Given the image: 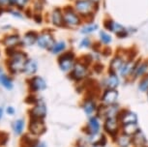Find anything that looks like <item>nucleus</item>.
<instances>
[{
  "label": "nucleus",
  "instance_id": "1",
  "mask_svg": "<svg viewBox=\"0 0 148 147\" xmlns=\"http://www.w3.org/2000/svg\"><path fill=\"white\" fill-rule=\"evenodd\" d=\"M103 25H104V29L111 33V34H114L118 39H126L138 31V29L135 28V27H126L110 18H106L104 23H103Z\"/></svg>",
  "mask_w": 148,
  "mask_h": 147
},
{
  "label": "nucleus",
  "instance_id": "2",
  "mask_svg": "<svg viewBox=\"0 0 148 147\" xmlns=\"http://www.w3.org/2000/svg\"><path fill=\"white\" fill-rule=\"evenodd\" d=\"M99 5L92 0H74L73 6L83 18V21H89L94 18L99 10Z\"/></svg>",
  "mask_w": 148,
  "mask_h": 147
},
{
  "label": "nucleus",
  "instance_id": "3",
  "mask_svg": "<svg viewBox=\"0 0 148 147\" xmlns=\"http://www.w3.org/2000/svg\"><path fill=\"white\" fill-rule=\"evenodd\" d=\"M91 67L77 58L72 71L68 74L69 79L77 83H82L91 77Z\"/></svg>",
  "mask_w": 148,
  "mask_h": 147
},
{
  "label": "nucleus",
  "instance_id": "4",
  "mask_svg": "<svg viewBox=\"0 0 148 147\" xmlns=\"http://www.w3.org/2000/svg\"><path fill=\"white\" fill-rule=\"evenodd\" d=\"M63 15L65 27L77 28V27H80L83 24V18L75 10L73 5H68V6H65L63 8Z\"/></svg>",
  "mask_w": 148,
  "mask_h": 147
},
{
  "label": "nucleus",
  "instance_id": "5",
  "mask_svg": "<svg viewBox=\"0 0 148 147\" xmlns=\"http://www.w3.org/2000/svg\"><path fill=\"white\" fill-rule=\"evenodd\" d=\"M98 97L99 95L89 93V95H86L82 99V103H80V107L86 117H90V116L97 114V110L100 104Z\"/></svg>",
  "mask_w": 148,
  "mask_h": 147
},
{
  "label": "nucleus",
  "instance_id": "6",
  "mask_svg": "<svg viewBox=\"0 0 148 147\" xmlns=\"http://www.w3.org/2000/svg\"><path fill=\"white\" fill-rule=\"evenodd\" d=\"M28 60L27 54L23 51H16L12 56H11L9 62H8V68L11 73L18 74L23 73L24 66H25L26 61Z\"/></svg>",
  "mask_w": 148,
  "mask_h": 147
},
{
  "label": "nucleus",
  "instance_id": "7",
  "mask_svg": "<svg viewBox=\"0 0 148 147\" xmlns=\"http://www.w3.org/2000/svg\"><path fill=\"white\" fill-rule=\"evenodd\" d=\"M77 58V55L74 51H66L63 52L62 54L58 55L57 58V63L59 66V69L63 73L68 75L70 72L72 71V69L74 68L75 64H76Z\"/></svg>",
  "mask_w": 148,
  "mask_h": 147
},
{
  "label": "nucleus",
  "instance_id": "8",
  "mask_svg": "<svg viewBox=\"0 0 148 147\" xmlns=\"http://www.w3.org/2000/svg\"><path fill=\"white\" fill-rule=\"evenodd\" d=\"M122 83V79L117 73L107 71V74L99 80V87L103 89H118Z\"/></svg>",
  "mask_w": 148,
  "mask_h": 147
},
{
  "label": "nucleus",
  "instance_id": "9",
  "mask_svg": "<svg viewBox=\"0 0 148 147\" xmlns=\"http://www.w3.org/2000/svg\"><path fill=\"white\" fill-rule=\"evenodd\" d=\"M84 135H97L103 133V120L98 115L87 117L84 127L82 130Z\"/></svg>",
  "mask_w": 148,
  "mask_h": 147
},
{
  "label": "nucleus",
  "instance_id": "10",
  "mask_svg": "<svg viewBox=\"0 0 148 147\" xmlns=\"http://www.w3.org/2000/svg\"><path fill=\"white\" fill-rule=\"evenodd\" d=\"M103 133L110 140H113L121 133V124L117 117L106 118L103 120Z\"/></svg>",
  "mask_w": 148,
  "mask_h": 147
},
{
  "label": "nucleus",
  "instance_id": "11",
  "mask_svg": "<svg viewBox=\"0 0 148 147\" xmlns=\"http://www.w3.org/2000/svg\"><path fill=\"white\" fill-rule=\"evenodd\" d=\"M131 51H116L112 56L110 57V62H108V70L110 72H113V73H119V71L121 70L123 65L125 64L128 57L130 56Z\"/></svg>",
  "mask_w": 148,
  "mask_h": 147
},
{
  "label": "nucleus",
  "instance_id": "12",
  "mask_svg": "<svg viewBox=\"0 0 148 147\" xmlns=\"http://www.w3.org/2000/svg\"><path fill=\"white\" fill-rule=\"evenodd\" d=\"M136 53H138V51H131L130 56L128 57V59L126 60L125 64L123 65L121 70L119 71L118 75L122 79V80L130 81L131 77H132V74L134 72V69H135V67H136V61H138V59Z\"/></svg>",
  "mask_w": 148,
  "mask_h": 147
},
{
  "label": "nucleus",
  "instance_id": "13",
  "mask_svg": "<svg viewBox=\"0 0 148 147\" xmlns=\"http://www.w3.org/2000/svg\"><path fill=\"white\" fill-rule=\"evenodd\" d=\"M120 93L118 89H103L100 91L99 103L104 106H111L119 103Z\"/></svg>",
  "mask_w": 148,
  "mask_h": 147
},
{
  "label": "nucleus",
  "instance_id": "14",
  "mask_svg": "<svg viewBox=\"0 0 148 147\" xmlns=\"http://www.w3.org/2000/svg\"><path fill=\"white\" fill-rule=\"evenodd\" d=\"M121 105L115 104L111 106H104L102 104H99V107L97 110V114L102 120L106 118H111V117H118V114L121 109Z\"/></svg>",
  "mask_w": 148,
  "mask_h": 147
},
{
  "label": "nucleus",
  "instance_id": "15",
  "mask_svg": "<svg viewBox=\"0 0 148 147\" xmlns=\"http://www.w3.org/2000/svg\"><path fill=\"white\" fill-rule=\"evenodd\" d=\"M148 74V58H141L138 57V61H136V67L134 69V72L131 77L130 81L136 82L141 77L147 76Z\"/></svg>",
  "mask_w": 148,
  "mask_h": 147
},
{
  "label": "nucleus",
  "instance_id": "16",
  "mask_svg": "<svg viewBox=\"0 0 148 147\" xmlns=\"http://www.w3.org/2000/svg\"><path fill=\"white\" fill-rule=\"evenodd\" d=\"M118 120L121 125L125 124H139L138 114L129 107H121L118 114Z\"/></svg>",
  "mask_w": 148,
  "mask_h": 147
},
{
  "label": "nucleus",
  "instance_id": "17",
  "mask_svg": "<svg viewBox=\"0 0 148 147\" xmlns=\"http://www.w3.org/2000/svg\"><path fill=\"white\" fill-rule=\"evenodd\" d=\"M55 43V38L53 36V33L49 30H44L41 33H39L38 39H37V46L42 49H47L51 48L52 45Z\"/></svg>",
  "mask_w": 148,
  "mask_h": 147
},
{
  "label": "nucleus",
  "instance_id": "18",
  "mask_svg": "<svg viewBox=\"0 0 148 147\" xmlns=\"http://www.w3.org/2000/svg\"><path fill=\"white\" fill-rule=\"evenodd\" d=\"M28 128H29L30 134L36 137H41L42 135H44L45 133L47 132V126H46V123H45L44 119L30 118Z\"/></svg>",
  "mask_w": 148,
  "mask_h": 147
},
{
  "label": "nucleus",
  "instance_id": "19",
  "mask_svg": "<svg viewBox=\"0 0 148 147\" xmlns=\"http://www.w3.org/2000/svg\"><path fill=\"white\" fill-rule=\"evenodd\" d=\"M47 81L40 76H33L28 80V87L32 93H38L47 89Z\"/></svg>",
  "mask_w": 148,
  "mask_h": 147
},
{
  "label": "nucleus",
  "instance_id": "20",
  "mask_svg": "<svg viewBox=\"0 0 148 147\" xmlns=\"http://www.w3.org/2000/svg\"><path fill=\"white\" fill-rule=\"evenodd\" d=\"M51 23L55 27L58 28H64L65 27V23H64V15L62 8H54L51 13Z\"/></svg>",
  "mask_w": 148,
  "mask_h": 147
},
{
  "label": "nucleus",
  "instance_id": "21",
  "mask_svg": "<svg viewBox=\"0 0 148 147\" xmlns=\"http://www.w3.org/2000/svg\"><path fill=\"white\" fill-rule=\"evenodd\" d=\"M47 114V106L44 102H39L38 104H36L35 106L30 109L29 115L30 118H35V119H45Z\"/></svg>",
  "mask_w": 148,
  "mask_h": 147
},
{
  "label": "nucleus",
  "instance_id": "22",
  "mask_svg": "<svg viewBox=\"0 0 148 147\" xmlns=\"http://www.w3.org/2000/svg\"><path fill=\"white\" fill-rule=\"evenodd\" d=\"M131 139H132L133 147H140V146L148 145V137L141 128L135 135L131 137Z\"/></svg>",
  "mask_w": 148,
  "mask_h": 147
},
{
  "label": "nucleus",
  "instance_id": "23",
  "mask_svg": "<svg viewBox=\"0 0 148 147\" xmlns=\"http://www.w3.org/2000/svg\"><path fill=\"white\" fill-rule=\"evenodd\" d=\"M99 30H100L99 24L93 21H85V23L79 27V33L84 36L94 34V33L98 32Z\"/></svg>",
  "mask_w": 148,
  "mask_h": 147
},
{
  "label": "nucleus",
  "instance_id": "24",
  "mask_svg": "<svg viewBox=\"0 0 148 147\" xmlns=\"http://www.w3.org/2000/svg\"><path fill=\"white\" fill-rule=\"evenodd\" d=\"M111 142L114 147H133L131 137L122 134V133H120L113 140H111Z\"/></svg>",
  "mask_w": 148,
  "mask_h": 147
},
{
  "label": "nucleus",
  "instance_id": "25",
  "mask_svg": "<svg viewBox=\"0 0 148 147\" xmlns=\"http://www.w3.org/2000/svg\"><path fill=\"white\" fill-rule=\"evenodd\" d=\"M98 40L102 46H110L112 44L113 38L111 33L107 31L106 29H101L98 31Z\"/></svg>",
  "mask_w": 148,
  "mask_h": 147
},
{
  "label": "nucleus",
  "instance_id": "26",
  "mask_svg": "<svg viewBox=\"0 0 148 147\" xmlns=\"http://www.w3.org/2000/svg\"><path fill=\"white\" fill-rule=\"evenodd\" d=\"M38 35H39V33L36 31H33V30H30V31L26 32L21 40L22 46H34L35 44L37 43Z\"/></svg>",
  "mask_w": 148,
  "mask_h": 147
},
{
  "label": "nucleus",
  "instance_id": "27",
  "mask_svg": "<svg viewBox=\"0 0 148 147\" xmlns=\"http://www.w3.org/2000/svg\"><path fill=\"white\" fill-rule=\"evenodd\" d=\"M67 43L65 41L61 40V41H55V43L52 45V46L49 49V52L54 55H60L63 52H65L67 51Z\"/></svg>",
  "mask_w": 148,
  "mask_h": 147
},
{
  "label": "nucleus",
  "instance_id": "28",
  "mask_svg": "<svg viewBox=\"0 0 148 147\" xmlns=\"http://www.w3.org/2000/svg\"><path fill=\"white\" fill-rule=\"evenodd\" d=\"M3 43L7 46V48H15L18 45H22V42L18 34L7 35L3 39Z\"/></svg>",
  "mask_w": 148,
  "mask_h": 147
},
{
  "label": "nucleus",
  "instance_id": "29",
  "mask_svg": "<svg viewBox=\"0 0 148 147\" xmlns=\"http://www.w3.org/2000/svg\"><path fill=\"white\" fill-rule=\"evenodd\" d=\"M38 71V63L37 61L34 59H28L26 61L25 66H24L23 73L27 75V76H35V74Z\"/></svg>",
  "mask_w": 148,
  "mask_h": 147
},
{
  "label": "nucleus",
  "instance_id": "30",
  "mask_svg": "<svg viewBox=\"0 0 148 147\" xmlns=\"http://www.w3.org/2000/svg\"><path fill=\"white\" fill-rule=\"evenodd\" d=\"M140 129L139 124H125L121 125V133L129 137H132Z\"/></svg>",
  "mask_w": 148,
  "mask_h": 147
},
{
  "label": "nucleus",
  "instance_id": "31",
  "mask_svg": "<svg viewBox=\"0 0 148 147\" xmlns=\"http://www.w3.org/2000/svg\"><path fill=\"white\" fill-rule=\"evenodd\" d=\"M136 82H138L136 83V88H138V92L146 94L148 92V76L141 77Z\"/></svg>",
  "mask_w": 148,
  "mask_h": 147
},
{
  "label": "nucleus",
  "instance_id": "32",
  "mask_svg": "<svg viewBox=\"0 0 148 147\" xmlns=\"http://www.w3.org/2000/svg\"><path fill=\"white\" fill-rule=\"evenodd\" d=\"M93 41L91 38H89L88 36H84L82 38L79 42V49H92L93 48Z\"/></svg>",
  "mask_w": 148,
  "mask_h": 147
},
{
  "label": "nucleus",
  "instance_id": "33",
  "mask_svg": "<svg viewBox=\"0 0 148 147\" xmlns=\"http://www.w3.org/2000/svg\"><path fill=\"white\" fill-rule=\"evenodd\" d=\"M110 140V139L108 138V135H105L104 133H102V134L97 135L96 140H95V143L93 144V145H97L99 147H107Z\"/></svg>",
  "mask_w": 148,
  "mask_h": 147
},
{
  "label": "nucleus",
  "instance_id": "34",
  "mask_svg": "<svg viewBox=\"0 0 148 147\" xmlns=\"http://www.w3.org/2000/svg\"><path fill=\"white\" fill-rule=\"evenodd\" d=\"M105 65L103 64L101 61H98V62H94L93 65L91 66V72L92 74H95V75H102L105 73Z\"/></svg>",
  "mask_w": 148,
  "mask_h": 147
},
{
  "label": "nucleus",
  "instance_id": "35",
  "mask_svg": "<svg viewBox=\"0 0 148 147\" xmlns=\"http://www.w3.org/2000/svg\"><path fill=\"white\" fill-rule=\"evenodd\" d=\"M0 82L2 83V85L8 90H11L13 88V82L11 79L5 74L0 72Z\"/></svg>",
  "mask_w": 148,
  "mask_h": 147
},
{
  "label": "nucleus",
  "instance_id": "36",
  "mask_svg": "<svg viewBox=\"0 0 148 147\" xmlns=\"http://www.w3.org/2000/svg\"><path fill=\"white\" fill-rule=\"evenodd\" d=\"M13 129L16 135H21L24 129V120L23 119H18L13 123Z\"/></svg>",
  "mask_w": 148,
  "mask_h": 147
},
{
  "label": "nucleus",
  "instance_id": "37",
  "mask_svg": "<svg viewBox=\"0 0 148 147\" xmlns=\"http://www.w3.org/2000/svg\"><path fill=\"white\" fill-rule=\"evenodd\" d=\"M45 7L44 0H35L34 1V13H41Z\"/></svg>",
  "mask_w": 148,
  "mask_h": 147
},
{
  "label": "nucleus",
  "instance_id": "38",
  "mask_svg": "<svg viewBox=\"0 0 148 147\" xmlns=\"http://www.w3.org/2000/svg\"><path fill=\"white\" fill-rule=\"evenodd\" d=\"M42 100L38 99L37 97L35 95H30V96H27V98L25 99V102L28 103L29 105H33V106H35L36 104H38L39 102H41Z\"/></svg>",
  "mask_w": 148,
  "mask_h": 147
},
{
  "label": "nucleus",
  "instance_id": "39",
  "mask_svg": "<svg viewBox=\"0 0 148 147\" xmlns=\"http://www.w3.org/2000/svg\"><path fill=\"white\" fill-rule=\"evenodd\" d=\"M29 1H30V0H18V1H16V6L18 7L19 10H21V9H23V8L26 6V4H28Z\"/></svg>",
  "mask_w": 148,
  "mask_h": 147
},
{
  "label": "nucleus",
  "instance_id": "40",
  "mask_svg": "<svg viewBox=\"0 0 148 147\" xmlns=\"http://www.w3.org/2000/svg\"><path fill=\"white\" fill-rule=\"evenodd\" d=\"M33 18H34V21L37 23H42L44 21V18L43 16H42L41 13H34V15H33Z\"/></svg>",
  "mask_w": 148,
  "mask_h": 147
},
{
  "label": "nucleus",
  "instance_id": "41",
  "mask_svg": "<svg viewBox=\"0 0 148 147\" xmlns=\"http://www.w3.org/2000/svg\"><path fill=\"white\" fill-rule=\"evenodd\" d=\"M8 140V135L3 132H0V145H3L7 142Z\"/></svg>",
  "mask_w": 148,
  "mask_h": 147
},
{
  "label": "nucleus",
  "instance_id": "42",
  "mask_svg": "<svg viewBox=\"0 0 148 147\" xmlns=\"http://www.w3.org/2000/svg\"><path fill=\"white\" fill-rule=\"evenodd\" d=\"M32 147H47V144L44 142V141H40L38 140L37 142H36L34 145H33Z\"/></svg>",
  "mask_w": 148,
  "mask_h": 147
},
{
  "label": "nucleus",
  "instance_id": "43",
  "mask_svg": "<svg viewBox=\"0 0 148 147\" xmlns=\"http://www.w3.org/2000/svg\"><path fill=\"white\" fill-rule=\"evenodd\" d=\"M9 4V0H0V6L3 7Z\"/></svg>",
  "mask_w": 148,
  "mask_h": 147
},
{
  "label": "nucleus",
  "instance_id": "44",
  "mask_svg": "<svg viewBox=\"0 0 148 147\" xmlns=\"http://www.w3.org/2000/svg\"><path fill=\"white\" fill-rule=\"evenodd\" d=\"M13 15L14 16H18V18H22V15H21V12H18V11H16V12H15V11H13Z\"/></svg>",
  "mask_w": 148,
  "mask_h": 147
},
{
  "label": "nucleus",
  "instance_id": "45",
  "mask_svg": "<svg viewBox=\"0 0 148 147\" xmlns=\"http://www.w3.org/2000/svg\"><path fill=\"white\" fill-rule=\"evenodd\" d=\"M7 112L9 113V114H14V113H15V109H13V107H8L7 109Z\"/></svg>",
  "mask_w": 148,
  "mask_h": 147
},
{
  "label": "nucleus",
  "instance_id": "46",
  "mask_svg": "<svg viewBox=\"0 0 148 147\" xmlns=\"http://www.w3.org/2000/svg\"><path fill=\"white\" fill-rule=\"evenodd\" d=\"M16 1L18 0H9V5H11V6H16Z\"/></svg>",
  "mask_w": 148,
  "mask_h": 147
},
{
  "label": "nucleus",
  "instance_id": "47",
  "mask_svg": "<svg viewBox=\"0 0 148 147\" xmlns=\"http://www.w3.org/2000/svg\"><path fill=\"white\" fill-rule=\"evenodd\" d=\"M75 147H87L86 145H84V144H80V143H77L76 146Z\"/></svg>",
  "mask_w": 148,
  "mask_h": 147
},
{
  "label": "nucleus",
  "instance_id": "48",
  "mask_svg": "<svg viewBox=\"0 0 148 147\" xmlns=\"http://www.w3.org/2000/svg\"><path fill=\"white\" fill-rule=\"evenodd\" d=\"M92 1L95 2V3H97V4H100V3H101L102 0H92Z\"/></svg>",
  "mask_w": 148,
  "mask_h": 147
},
{
  "label": "nucleus",
  "instance_id": "49",
  "mask_svg": "<svg viewBox=\"0 0 148 147\" xmlns=\"http://www.w3.org/2000/svg\"><path fill=\"white\" fill-rule=\"evenodd\" d=\"M3 12H4L3 7H1V6H0V15H2V14H3Z\"/></svg>",
  "mask_w": 148,
  "mask_h": 147
},
{
  "label": "nucleus",
  "instance_id": "50",
  "mask_svg": "<svg viewBox=\"0 0 148 147\" xmlns=\"http://www.w3.org/2000/svg\"><path fill=\"white\" fill-rule=\"evenodd\" d=\"M2 114H3V109L0 107V119H1V117H2Z\"/></svg>",
  "mask_w": 148,
  "mask_h": 147
},
{
  "label": "nucleus",
  "instance_id": "51",
  "mask_svg": "<svg viewBox=\"0 0 148 147\" xmlns=\"http://www.w3.org/2000/svg\"><path fill=\"white\" fill-rule=\"evenodd\" d=\"M88 147H99V146H97V145H89Z\"/></svg>",
  "mask_w": 148,
  "mask_h": 147
},
{
  "label": "nucleus",
  "instance_id": "52",
  "mask_svg": "<svg viewBox=\"0 0 148 147\" xmlns=\"http://www.w3.org/2000/svg\"><path fill=\"white\" fill-rule=\"evenodd\" d=\"M146 99H147V101H148V92L146 93Z\"/></svg>",
  "mask_w": 148,
  "mask_h": 147
},
{
  "label": "nucleus",
  "instance_id": "53",
  "mask_svg": "<svg viewBox=\"0 0 148 147\" xmlns=\"http://www.w3.org/2000/svg\"><path fill=\"white\" fill-rule=\"evenodd\" d=\"M140 147H148V145H145V146H140Z\"/></svg>",
  "mask_w": 148,
  "mask_h": 147
},
{
  "label": "nucleus",
  "instance_id": "54",
  "mask_svg": "<svg viewBox=\"0 0 148 147\" xmlns=\"http://www.w3.org/2000/svg\"><path fill=\"white\" fill-rule=\"evenodd\" d=\"M147 76H148V74H147Z\"/></svg>",
  "mask_w": 148,
  "mask_h": 147
}]
</instances>
